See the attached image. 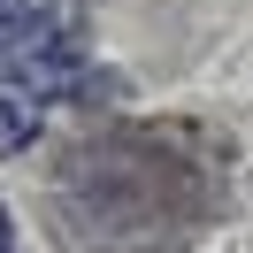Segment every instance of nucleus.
Masks as SVG:
<instances>
[{
	"mask_svg": "<svg viewBox=\"0 0 253 253\" xmlns=\"http://www.w3.org/2000/svg\"><path fill=\"white\" fill-rule=\"evenodd\" d=\"M39 130H46V100H39V92H31V84H23L8 62H0V154H23V146H39Z\"/></svg>",
	"mask_w": 253,
	"mask_h": 253,
	"instance_id": "obj_1",
	"label": "nucleus"
},
{
	"mask_svg": "<svg viewBox=\"0 0 253 253\" xmlns=\"http://www.w3.org/2000/svg\"><path fill=\"white\" fill-rule=\"evenodd\" d=\"M62 8H69V0H62ZM77 8H84V0H77Z\"/></svg>",
	"mask_w": 253,
	"mask_h": 253,
	"instance_id": "obj_4",
	"label": "nucleus"
},
{
	"mask_svg": "<svg viewBox=\"0 0 253 253\" xmlns=\"http://www.w3.org/2000/svg\"><path fill=\"white\" fill-rule=\"evenodd\" d=\"M62 0H0V54H23V46H39V39H54L62 31Z\"/></svg>",
	"mask_w": 253,
	"mask_h": 253,
	"instance_id": "obj_2",
	"label": "nucleus"
},
{
	"mask_svg": "<svg viewBox=\"0 0 253 253\" xmlns=\"http://www.w3.org/2000/svg\"><path fill=\"white\" fill-rule=\"evenodd\" d=\"M0 253H16V215H8V200H0Z\"/></svg>",
	"mask_w": 253,
	"mask_h": 253,
	"instance_id": "obj_3",
	"label": "nucleus"
},
{
	"mask_svg": "<svg viewBox=\"0 0 253 253\" xmlns=\"http://www.w3.org/2000/svg\"><path fill=\"white\" fill-rule=\"evenodd\" d=\"M0 62H8V54H0Z\"/></svg>",
	"mask_w": 253,
	"mask_h": 253,
	"instance_id": "obj_5",
	"label": "nucleus"
}]
</instances>
